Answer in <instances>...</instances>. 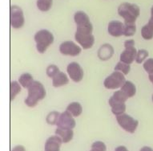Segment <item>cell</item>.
<instances>
[{
  "instance_id": "obj_1",
  "label": "cell",
  "mask_w": 153,
  "mask_h": 151,
  "mask_svg": "<svg viewBox=\"0 0 153 151\" xmlns=\"http://www.w3.org/2000/svg\"><path fill=\"white\" fill-rule=\"evenodd\" d=\"M27 89L28 96L25 99V104L30 108L37 105L39 101L44 99L46 96L45 88L39 81H34V83Z\"/></svg>"
},
{
  "instance_id": "obj_2",
  "label": "cell",
  "mask_w": 153,
  "mask_h": 151,
  "mask_svg": "<svg viewBox=\"0 0 153 151\" xmlns=\"http://www.w3.org/2000/svg\"><path fill=\"white\" fill-rule=\"evenodd\" d=\"M140 13V7L133 3H123L118 7V14L124 19V23H135Z\"/></svg>"
},
{
  "instance_id": "obj_3",
  "label": "cell",
  "mask_w": 153,
  "mask_h": 151,
  "mask_svg": "<svg viewBox=\"0 0 153 151\" xmlns=\"http://www.w3.org/2000/svg\"><path fill=\"white\" fill-rule=\"evenodd\" d=\"M35 41L36 49L39 53L43 54L54 42V35L48 30H40L35 33Z\"/></svg>"
},
{
  "instance_id": "obj_4",
  "label": "cell",
  "mask_w": 153,
  "mask_h": 151,
  "mask_svg": "<svg viewBox=\"0 0 153 151\" xmlns=\"http://www.w3.org/2000/svg\"><path fill=\"white\" fill-rule=\"evenodd\" d=\"M126 79L123 73L118 71H115L103 81V85L108 89H116L121 88L125 83Z\"/></svg>"
},
{
  "instance_id": "obj_5",
  "label": "cell",
  "mask_w": 153,
  "mask_h": 151,
  "mask_svg": "<svg viewBox=\"0 0 153 151\" xmlns=\"http://www.w3.org/2000/svg\"><path fill=\"white\" fill-rule=\"evenodd\" d=\"M116 121L121 128L131 134H134L139 126V121L137 120L126 113L116 116Z\"/></svg>"
},
{
  "instance_id": "obj_6",
  "label": "cell",
  "mask_w": 153,
  "mask_h": 151,
  "mask_svg": "<svg viewBox=\"0 0 153 151\" xmlns=\"http://www.w3.org/2000/svg\"><path fill=\"white\" fill-rule=\"evenodd\" d=\"M10 26L15 29H19L25 23V19H24L23 10L16 5H13L10 7Z\"/></svg>"
},
{
  "instance_id": "obj_7",
  "label": "cell",
  "mask_w": 153,
  "mask_h": 151,
  "mask_svg": "<svg viewBox=\"0 0 153 151\" xmlns=\"http://www.w3.org/2000/svg\"><path fill=\"white\" fill-rule=\"evenodd\" d=\"M59 52L64 55L76 56L80 54L82 49L73 41H65L59 46Z\"/></svg>"
},
{
  "instance_id": "obj_8",
  "label": "cell",
  "mask_w": 153,
  "mask_h": 151,
  "mask_svg": "<svg viewBox=\"0 0 153 151\" xmlns=\"http://www.w3.org/2000/svg\"><path fill=\"white\" fill-rule=\"evenodd\" d=\"M75 125L76 123H75L74 117L67 110L60 113L57 124H56L58 128L68 129H73L75 127Z\"/></svg>"
},
{
  "instance_id": "obj_9",
  "label": "cell",
  "mask_w": 153,
  "mask_h": 151,
  "mask_svg": "<svg viewBox=\"0 0 153 151\" xmlns=\"http://www.w3.org/2000/svg\"><path fill=\"white\" fill-rule=\"evenodd\" d=\"M67 71L70 78L74 82L79 83L83 78V71L81 66L76 62H71L68 65Z\"/></svg>"
},
{
  "instance_id": "obj_10",
  "label": "cell",
  "mask_w": 153,
  "mask_h": 151,
  "mask_svg": "<svg viewBox=\"0 0 153 151\" xmlns=\"http://www.w3.org/2000/svg\"><path fill=\"white\" fill-rule=\"evenodd\" d=\"M75 39L76 42L79 43L83 49H89L92 48L95 43V37L92 34H82L75 32Z\"/></svg>"
},
{
  "instance_id": "obj_11",
  "label": "cell",
  "mask_w": 153,
  "mask_h": 151,
  "mask_svg": "<svg viewBox=\"0 0 153 151\" xmlns=\"http://www.w3.org/2000/svg\"><path fill=\"white\" fill-rule=\"evenodd\" d=\"M109 105L111 108V112L114 115L119 116L125 113L126 111V102L116 100L113 96H111L108 101Z\"/></svg>"
},
{
  "instance_id": "obj_12",
  "label": "cell",
  "mask_w": 153,
  "mask_h": 151,
  "mask_svg": "<svg viewBox=\"0 0 153 151\" xmlns=\"http://www.w3.org/2000/svg\"><path fill=\"white\" fill-rule=\"evenodd\" d=\"M123 29H124V24L118 20L111 21L108 27V33L113 37H120L123 35Z\"/></svg>"
},
{
  "instance_id": "obj_13",
  "label": "cell",
  "mask_w": 153,
  "mask_h": 151,
  "mask_svg": "<svg viewBox=\"0 0 153 151\" xmlns=\"http://www.w3.org/2000/svg\"><path fill=\"white\" fill-rule=\"evenodd\" d=\"M62 143V139L57 135L50 137L45 142L44 151H60Z\"/></svg>"
},
{
  "instance_id": "obj_14",
  "label": "cell",
  "mask_w": 153,
  "mask_h": 151,
  "mask_svg": "<svg viewBox=\"0 0 153 151\" xmlns=\"http://www.w3.org/2000/svg\"><path fill=\"white\" fill-rule=\"evenodd\" d=\"M137 50L135 47H131V48H126L125 50H123L120 56V60L123 63L131 64V63L136 61Z\"/></svg>"
},
{
  "instance_id": "obj_15",
  "label": "cell",
  "mask_w": 153,
  "mask_h": 151,
  "mask_svg": "<svg viewBox=\"0 0 153 151\" xmlns=\"http://www.w3.org/2000/svg\"><path fill=\"white\" fill-rule=\"evenodd\" d=\"M113 54H114V49L112 46H111L108 43H105L101 46L98 52V56L101 61H108L111 58Z\"/></svg>"
},
{
  "instance_id": "obj_16",
  "label": "cell",
  "mask_w": 153,
  "mask_h": 151,
  "mask_svg": "<svg viewBox=\"0 0 153 151\" xmlns=\"http://www.w3.org/2000/svg\"><path fill=\"white\" fill-rule=\"evenodd\" d=\"M55 135H57L62 139L63 143H68L72 140L73 136H74V132H73L72 129L57 128L55 130Z\"/></svg>"
},
{
  "instance_id": "obj_17",
  "label": "cell",
  "mask_w": 153,
  "mask_h": 151,
  "mask_svg": "<svg viewBox=\"0 0 153 151\" xmlns=\"http://www.w3.org/2000/svg\"><path fill=\"white\" fill-rule=\"evenodd\" d=\"M68 82H69V80H68V76L62 72L58 73L54 78H52V85L55 88L66 85V84H68Z\"/></svg>"
},
{
  "instance_id": "obj_18",
  "label": "cell",
  "mask_w": 153,
  "mask_h": 151,
  "mask_svg": "<svg viewBox=\"0 0 153 151\" xmlns=\"http://www.w3.org/2000/svg\"><path fill=\"white\" fill-rule=\"evenodd\" d=\"M121 90L125 93L126 95L128 96V98L133 97V96L136 95V85L132 82H131L129 81H125V83L123 84V86L121 87Z\"/></svg>"
},
{
  "instance_id": "obj_19",
  "label": "cell",
  "mask_w": 153,
  "mask_h": 151,
  "mask_svg": "<svg viewBox=\"0 0 153 151\" xmlns=\"http://www.w3.org/2000/svg\"><path fill=\"white\" fill-rule=\"evenodd\" d=\"M66 110L68 111L74 117H77L81 115L83 112V108L79 102H71L68 105Z\"/></svg>"
},
{
  "instance_id": "obj_20",
  "label": "cell",
  "mask_w": 153,
  "mask_h": 151,
  "mask_svg": "<svg viewBox=\"0 0 153 151\" xmlns=\"http://www.w3.org/2000/svg\"><path fill=\"white\" fill-rule=\"evenodd\" d=\"M74 19L76 23V26L83 25V24L91 23L89 16L83 11H77L75 13L74 15Z\"/></svg>"
},
{
  "instance_id": "obj_21",
  "label": "cell",
  "mask_w": 153,
  "mask_h": 151,
  "mask_svg": "<svg viewBox=\"0 0 153 151\" xmlns=\"http://www.w3.org/2000/svg\"><path fill=\"white\" fill-rule=\"evenodd\" d=\"M34 78L30 73H23L19 78V83L21 86L25 88H28L33 83H34Z\"/></svg>"
},
{
  "instance_id": "obj_22",
  "label": "cell",
  "mask_w": 153,
  "mask_h": 151,
  "mask_svg": "<svg viewBox=\"0 0 153 151\" xmlns=\"http://www.w3.org/2000/svg\"><path fill=\"white\" fill-rule=\"evenodd\" d=\"M21 92V84L17 81H11L10 84V100L12 101Z\"/></svg>"
},
{
  "instance_id": "obj_23",
  "label": "cell",
  "mask_w": 153,
  "mask_h": 151,
  "mask_svg": "<svg viewBox=\"0 0 153 151\" xmlns=\"http://www.w3.org/2000/svg\"><path fill=\"white\" fill-rule=\"evenodd\" d=\"M141 35L146 40H150L153 38V28L149 24H146L141 29Z\"/></svg>"
},
{
  "instance_id": "obj_24",
  "label": "cell",
  "mask_w": 153,
  "mask_h": 151,
  "mask_svg": "<svg viewBox=\"0 0 153 151\" xmlns=\"http://www.w3.org/2000/svg\"><path fill=\"white\" fill-rule=\"evenodd\" d=\"M37 7L41 11H48L52 7V0H37Z\"/></svg>"
},
{
  "instance_id": "obj_25",
  "label": "cell",
  "mask_w": 153,
  "mask_h": 151,
  "mask_svg": "<svg viewBox=\"0 0 153 151\" xmlns=\"http://www.w3.org/2000/svg\"><path fill=\"white\" fill-rule=\"evenodd\" d=\"M136 26L135 23H124L123 35L125 36H132L136 34Z\"/></svg>"
},
{
  "instance_id": "obj_26",
  "label": "cell",
  "mask_w": 153,
  "mask_h": 151,
  "mask_svg": "<svg viewBox=\"0 0 153 151\" xmlns=\"http://www.w3.org/2000/svg\"><path fill=\"white\" fill-rule=\"evenodd\" d=\"M59 115H60V113L59 112H56V111H53V112H51L50 113H48L47 118H46L47 123L49 124V125H51V126L56 125L59 120Z\"/></svg>"
},
{
  "instance_id": "obj_27",
  "label": "cell",
  "mask_w": 153,
  "mask_h": 151,
  "mask_svg": "<svg viewBox=\"0 0 153 151\" xmlns=\"http://www.w3.org/2000/svg\"><path fill=\"white\" fill-rule=\"evenodd\" d=\"M131 70L130 64H128L123 63L120 61L119 63H117V64L115 67V71H118V72H120L123 74V75H128L129 72Z\"/></svg>"
},
{
  "instance_id": "obj_28",
  "label": "cell",
  "mask_w": 153,
  "mask_h": 151,
  "mask_svg": "<svg viewBox=\"0 0 153 151\" xmlns=\"http://www.w3.org/2000/svg\"><path fill=\"white\" fill-rule=\"evenodd\" d=\"M46 73H47V75L50 78H54L58 73H60V71H59V68L56 65H55V64H51V65H49L47 68Z\"/></svg>"
},
{
  "instance_id": "obj_29",
  "label": "cell",
  "mask_w": 153,
  "mask_h": 151,
  "mask_svg": "<svg viewBox=\"0 0 153 151\" xmlns=\"http://www.w3.org/2000/svg\"><path fill=\"white\" fill-rule=\"evenodd\" d=\"M148 51L144 50V49H141V50H139L137 52V54H136V61L137 64L142 63L143 61H144L146 60V58L148 57Z\"/></svg>"
},
{
  "instance_id": "obj_30",
  "label": "cell",
  "mask_w": 153,
  "mask_h": 151,
  "mask_svg": "<svg viewBox=\"0 0 153 151\" xmlns=\"http://www.w3.org/2000/svg\"><path fill=\"white\" fill-rule=\"evenodd\" d=\"M107 150V146L103 142L97 141L94 142L91 146V149L90 151H106Z\"/></svg>"
},
{
  "instance_id": "obj_31",
  "label": "cell",
  "mask_w": 153,
  "mask_h": 151,
  "mask_svg": "<svg viewBox=\"0 0 153 151\" xmlns=\"http://www.w3.org/2000/svg\"><path fill=\"white\" fill-rule=\"evenodd\" d=\"M143 68L148 73V75L153 74V59H148L143 63Z\"/></svg>"
},
{
  "instance_id": "obj_32",
  "label": "cell",
  "mask_w": 153,
  "mask_h": 151,
  "mask_svg": "<svg viewBox=\"0 0 153 151\" xmlns=\"http://www.w3.org/2000/svg\"><path fill=\"white\" fill-rule=\"evenodd\" d=\"M124 47L126 48H131V47H135V41L133 40H128L124 42Z\"/></svg>"
},
{
  "instance_id": "obj_33",
  "label": "cell",
  "mask_w": 153,
  "mask_h": 151,
  "mask_svg": "<svg viewBox=\"0 0 153 151\" xmlns=\"http://www.w3.org/2000/svg\"><path fill=\"white\" fill-rule=\"evenodd\" d=\"M11 151H26V150L23 146H17L14 147L11 150Z\"/></svg>"
},
{
  "instance_id": "obj_34",
  "label": "cell",
  "mask_w": 153,
  "mask_h": 151,
  "mask_svg": "<svg viewBox=\"0 0 153 151\" xmlns=\"http://www.w3.org/2000/svg\"><path fill=\"white\" fill-rule=\"evenodd\" d=\"M148 24H149L151 27H152L153 28V6L152 7V9H151V18L150 19H149V21H148Z\"/></svg>"
},
{
  "instance_id": "obj_35",
  "label": "cell",
  "mask_w": 153,
  "mask_h": 151,
  "mask_svg": "<svg viewBox=\"0 0 153 151\" xmlns=\"http://www.w3.org/2000/svg\"><path fill=\"white\" fill-rule=\"evenodd\" d=\"M115 151H128V150L126 148L125 146H118L117 148H116Z\"/></svg>"
},
{
  "instance_id": "obj_36",
  "label": "cell",
  "mask_w": 153,
  "mask_h": 151,
  "mask_svg": "<svg viewBox=\"0 0 153 151\" xmlns=\"http://www.w3.org/2000/svg\"><path fill=\"white\" fill-rule=\"evenodd\" d=\"M140 151H153V150L151 147H149V146H143V147L140 149Z\"/></svg>"
},
{
  "instance_id": "obj_37",
  "label": "cell",
  "mask_w": 153,
  "mask_h": 151,
  "mask_svg": "<svg viewBox=\"0 0 153 151\" xmlns=\"http://www.w3.org/2000/svg\"><path fill=\"white\" fill-rule=\"evenodd\" d=\"M148 78L150 80V81L153 84V74H151V75L148 76Z\"/></svg>"
},
{
  "instance_id": "obj_38",
  "label": "cell",
  "mask_w": 153,
  "mask_h": 151,
  "mask_svg": "<svg viewBox=\"0 0 153 151\" xmlns=\"http://www.w3.org/2000/svg\"><path fill=\"white\" fill-rule=\"evenodd\" d=\"M152 101H153V95H152Z\"/></svg>"
}]
</instances>
